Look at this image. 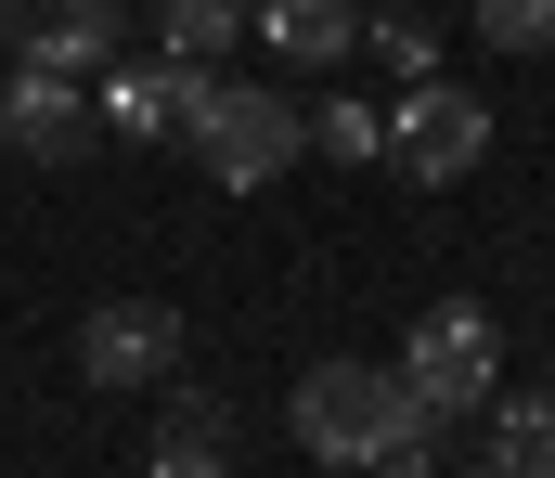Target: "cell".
<instances>
[{"instance_id": "15", "label": "cell", "mask_w": 555, "mask_h": 478, "mask_svg": "<svg viewBox=\"0 0 555 478\" xmlns=\"http://www.w3.org/2000/svg\"><path fill=\"white\" fill-rule=\"evenodd\" d=\"M142 478H233V466H220V440H168V453H142Z\"/></svg>"}, {"instance_id": "8", "label": "cell", "mask_w": 555, "mask_h": 478, "mask_svg": "<svg viewBox=\"0 0 555 478\" xmlns=\"http://www.w3.org/2000/svg\"><path fill=\"white\" fill-rule=\"evenodd\" d=\"M91 130H104V117L78 104L65 65H13V78H0V143H13V156L65 168V156H91Z\"/></svg>"}, {"instance_id": "9", "label": "cell", "mask_w": 555, "mask_h": 478, "mask_svg": "<svg viewBox=\"0 0 555 478\" xmlns=\"http://www.w3.org/2000/svg\"><path fill=\"white\" fill-rule=\"evenodd\" d=\"M259 39L297 65H349L362 52V0H259Z\"/></svg>"}, {"instance_id": "6", "label": "cell", "mask_w": 555, "mask_h": 478, "mask_svg": "<svg viewBox=\"0 0 555 478\" xmlns=\"http://www.w3.org/2000/svg\"><path fill=\"white\" fill-rule=\"evenodd\" d=\"M478 156H491V104H478V91H439V78H414V104L388 117V168L439 194V181H465Z\"/></svg>"}, {"instance_id": "2", "label": "cell", "mask_w": 555, "mask_h": 478, "mask_svg": "<svg viewBox=\"0 0 555 478\" xmlns=\"http://www.w3.org/2000/svg\"><path fill=\"white\" fill-rule=\"evenodd\" d=\"M491 362H504V323L478 311V298H426L414 336H401V388H414V414H478L491 401Z\"/></svg>"}, {"instance_id": "13", "label": "cell", "mask_w": 555, "mask_h": 478, "mask_svg": "<svg viewBox=\"0 0 555 478\" xmlns=\"http://www.w3.org/2000/svg\"><path fill=\"white\" fill-rule=\"evenodd\" d=\"M310 143H323V156H388V130H375V117H362V104H323V117H310Z\"/></svg>"}, {"instance_id": "7", "label": "cell", "mask_w": 555, "mask_h": 478, "mask_svg": "<svg viewBox=\"0 0 555 478\" xmlns=\"http://www.w3.org/2000/svg\"><path fill=\"white\" fill-rule=\"evenodd\" d=\"M78 375L91 388H168L181 375V311L168 298H104L78 323Z\"/></svg>"}, {"instance_id": "1", "label": "cell", "mask_w": 555, "mask_h": 478, "mask_svg": "<svg viewBox=\"0 0 555 478\" xmlns=\"http://www.w3.org/2000/svg\"><path fill=\"white\" fill-rule=\"evenodd\" d=\"M401 427H414L401 362H310V375H297V453H310V466H375Z\"/></svg>"}, {"instance_id": "12", "label": "cell", "mask_w": 555, "mask_h": 478, "mask_svg": "<svg viewBox=\"0 0 555 478\" xmlns=\"http://www.w3.org/2000/svg\"><path fill=\"white\" fill-rule=\"evenodd\" d=\"M478 39L491 52H555V0H478Z\"/></svg>"}, {"instance_id": "3", "label": "cell", "mask_w": 555, "mask_h": 478, "mask_svg": "<svg viewBox=\"0 0 555 478\" xmlns=\"http://www.w3.org/2000/svg\"><path fill=\"white\" fill-rule=\"evenodd\" d=\"M297 143H310V117H297L284 91H259V78H220V91H207V117H194V156H207V181H220V194L284 181V168H297Z\"/></svg>"}, {"instance_id": "5", "label": "cell", "mask_w": 555, "mask_h": 478, "mask_svg": "<svg viewBox=\"0 0 555 478\" xmlns=\"http://www.w3.org/2000/svg\"><path fill=\"white\" fill-rule=\"evenodd\" d=\"M0 52H13V65L91 78V65L130 52V0H0Z\"/></svg>"}, {"instance_id": "11", "label": "cell", "mask_w": 555, "mask_h": 478, "mask_svg": "<svg viewBox=\"0 0 555 478\" xmlns=\"http://www.w3.org/2000/svg\"><path fill=\"white\" fill-rule=\"evenodd\" d=\"M491 466L504 478H555V401H504L491 414Z\"/></svg>"}, {"instance_id": "10", "label": "cell", "mask_w": 555, "mask_h": 478, "mask_svg": "<svg viewBox=\"0 0 555 478\" xmlns=\"http://www.w3.org/2000/svg\"><path fill=\"white\" fill-rule=\"evenodd\" d=\"M130 13L155 26V52H194V65L246 39V0H130Z\"/></svg>"}, {"instance_id": "14", "label": "cell", "mask_w": 555, "mask_h": 478, "mask_svg": "<svg viewBox=\"0 0 555 478\" xmlns=\"http://www.w3.org/2000/svg\"><path fill=\"white\" fill-rule=\"evenodd\" d=\"M362 478H439V414H414V427H401V440H388Z\"/></svg>"}, {"instance_id": "4", "label": "cell", "mask_w": 555, "mask_h": 478, "mask_svg": "<svg viewBox=\"0 0 555 478\" xmlns=\"http://www.w3.org/2000/svg\"><path fill=\"white\" fill-rule=\"evenodd\" d=\"M207 91H220V65H194V52H142V65H104V130L117 143H194V117H207Z\"/></svg>"}]
</instances>
